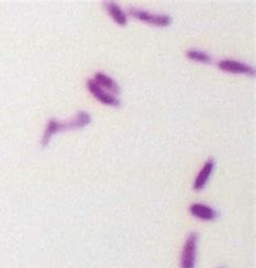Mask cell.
<instances>
[{"mask_svg": "<svg viewBox=\"0 0 256 268\" xmlns=\"http://www.w3.org/2000/svg\"><path fill=\"white\" fill-rule=\"evenodd\" d=\"M197 233L191 232L188 236L183 249L181 257V268H193L196 263V250H197Z\"/></svg>", "mask_w": 256, "mask_h": 268, "instance_id": "cell-1", "label": "cell"}, {"mask_svg": "<svg viewBox=\"0 0 256 268\" xmlns=\"http://www.w3.org/2000/svg\"><path fill=\"white\" fill-rule=\"evenodd\" d=\"M129 12L133 16H135L136 19H139L144 22L151 23L154 25L167 26L171 23V16L167 14H153L151 12H147L135 8H130Z\"/></svg>", "mask_w": 256, "mask_h": 268, "instance_id": "cell-2", "label": "cell"}, {"mask_svg": "<svg viewBox=\"0 0 256 268\" xmlns=\"http://www.w3.org/2000/svg\"><path fill=\"white\" fill-rule=\"evenodd\" d=\"M88 89L90 90V92L94 95V97L98 99L100 102L106 105H111V106H119L120 101L107 92H105L101 86L95 82V80H89L88 81Z\"/></svg>", "mask_w": 256, "mask_h": 268, "instance_id": "cell-3", "label": "cell"}, {"mask_svg": "<svg viewBox=\"0 0 256 268\" xmlns=\"http://www.w3.org/2000/svg\"><path fill=\"white\" fill-rule=\"evenodd\" d=\"M218 67L220 69H223L225 72H229V73H236V74H248V75H254L255 71L254 68L238 62V61H234V59H222L219 61L218 63Z\"/></svg>", "mask_w": 256, "mask_h": 268, "instance_id": "cell-4", "label": "cell"}, {"mask_svg": "<svg viewBox=\"0 0 256 268\" xmlns=\"http://www.w3.org/2000/svg\"><path fill=\"white\" fill-rule=\"evenodd\" d=\"M91 121L90 115L86 111H79L77 116L72 120L66 121V123H61V131L62 130H73V129H80L89 125Z\"/></svg>", "mask_w": 256, "mask_h": 268, "instance_id": "cell-5", "label": "cell"}, {"mask_svg": "<svg viewBox=\"0 0 256 268\" xmlns=\"http://www.w3.org/2000/svg\"><path fill=\"white\" fill-rule=\"evenodd\" d=\"M190 213L198 219L211 221L216 218L217 213L211 206L202 203H193L190 206Z\"/></svg>", "mask_w": 256, "mask_h": 268, "instance_id": "cell-6", "label": "cell"}, {"mask_svg": "<svg viewBox=\"0 0 256 268\" xmlns=\"http://www.w3.org/2000/svg\"><path fill=\"white\" fill-rule=\"evenodd\" d=\"M213 169H214V160L210 159L205 163V166L202 167L201 171L199 172V174L195 181V184H193V189L200 190L206 186L207 182L211 175L212 171H213Z\"/></svg>", "mask_w": 256, "mask_h": 268, "instance_id": "cell-7", "label": "cell"}, {"mask_svg": "<svg viewBox=\"0 0 256 268\" xmlns=\"http://www.w3.org/2000/svg\"><path fill=\"white\" fill-rule=\"evenodd\" d=\"M94 80L96 83L101 86V88L102 86H104L105 89L111 91L115 94H118L120 92V88H119V85L117 84V82L112 80V78H110L107 75H105L103 73H98L95 75Z\"/></svg>", "mask_w": 256, "mask_h": 268, "instance_id": "cell-8", "label": "cell"}, {"mask_svg": "<svg viewBox=\"0 0 256 268\" xmlns=\"http://www.w3.org/2000/svg\"><path fill=\"white\" fill-rule=\"evenodd\" d=\"M59 131H61V123L60 121H58L56 119H50L49 123H48V126H47V129H46V132L42 136L41 146L46 147L49 144L51 137Z\"/></svg>", "mask_w": 256, "mask_h": 268, "instance_id": "cell-9", "label": "cell"}, {"mask_svg": "<svg viewBox=\"0 0 256 268\" xmlns=\"http://www.w3.org/2000/svg\"><path fill=\"white\" fill-rule=\"evenodd\" d=\"M106 7H107V10L109 14L111 15L112 19L116 21L119 25L123 26L127 24V15L121 10V8L117 4L107 3L106 4Z\"/></svg>", "mask_w": 256, "mask_h": 268, "instance_id": "cell-10", "label": "cell"}, {"mask_svg": "<svg viewBox=\"0 0 256 268\" xmlns=\"http://www.w3.org/2000/svg\"><path fill=\"white\" fill-rule=\"evenodd\" d=\"M186 54H187V56L189 58L200 61V62L208 63L211 61L210 55H208L206 52H202V51H199V50H188Z\"/></svg>", "mask_w": 256, "mask_h": 268, "instance_id": "cell-11", "label": "cell"}]
</instances>
